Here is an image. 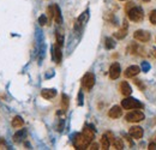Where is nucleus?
<instances>
[{
  "label": "nucleus",
  "instance_id": "29",
  "mask_svg": "<svg viewBox=\"0 0 156 150\" xmlns=\"http://www.w3.org/2000/svg\"><path fill=\"white\" fill-rule=\"evenodd\" d=\"M135 83H136L137 85H138V87H139V89H142V90H143V89H144V88H145V87H144V84H143V83H140V82H139V79H136V80H135Z\"/></svg>",
  "mask_w": 156,
  "mask_h": 150
},
{
  "label": "nucleus",
  "instance_id": "20",
  "mask_svg": "<svg viewBox=\"0 0 156 150\" xmlns=\"http://www.w3.org/2000/svg\"><path fill=\"white\" fill-rule=\"evenodd\" d=\"M105 46H106V48H107V49H113V48L115 47V43H114L113 38H106V42H105Z\"/></svg>",
  "mask_w": 156,
  "mask_h": 150
},
{
  "label": "nucleus",
  "instance_id": "26",
  "mask_svg": "<svg viewBox=\"0 0 156 150\" xmlns=\"http://www.w3.org/2000/svg\"><path fill=\"white\" fill-rule=\"evenodd\" d=\"M46 23H47V17H46L44 15L40 16L39 17V24L40 25H46Z\"/></svg>",
  "mask_w": 156,
  "mask_h": 150
},
{
  "label": "nucleus",
  "instance_id": "11",
  "mask_svg": "<svg viewBox=\"0 0 156 150\" xmlns=\"http://www.w3.org/2000/svg\"><path fill=\"white\" fill-rule=\"evenodd\" d=\"M53 59L57 64L61 62V59H62V53H61V47L59 45H55L53 47Z\"/></svg>",
  "mask_w": 156,
  "mask_h": 150
},
{
  "label": "nucleus",
  "instance_id": "12",
  "mask_svg": "<svg viewBox=\"0 0 156 150\" xmlns=\"http://www.w3.org/2000/svg\"><path fill=\"white\" fill-rule=\"evenodd\" d=\"M53 7V19L55 20L57 24H61L62 23V17H61V12L59 9L58 5H52Z\"/></svg>",
  "mask_w": 156,
  "mask_h": 150
},
{
  "label": "nucleus",
  "instance_id": "21",
  "mask_svg": "<svg viewBox=\"0 0 156 150\" xmlns=\"http://www.w3.org/2000/svg\"><path fill=\"white\" fill-rule=\"evenodd\" d=\"M62 101H61V105H62V111H66L67 107H69V96L67 95H62Z\"/></svg>",
  "mask_w": 156,
  "mask_h": 150
},
{
  "label": "nucleus",
  "instance_id": "2",
  "mask_svg": "<svg viewBox=\"0 0 156 150\" xmlns=\"http://www.w3.org/2000/svg\"><path fill=\"white\" fill-rule=\"evenodd\" d=\"M91 139L89 137H87L83 132L82 133H78L75 137V141H73V145L76 149H87L90 144Z\"/></svg>",
  "mask_w": 156,
  "mask_h": 150
},
{
  "label": "nucleus",
  "instance_id": "17",
  "mask_svg": "<svg viewBox=\"0 0 156 150\" xmlns=\"http://www.w3.org/2000/svg\"><path fill=\"white\" fill-rule=\"evenodd\" d=\"M25 136H27V131H25V130H20L18 132L15 133V136H13V141L18 143V142L23 141V139L25 138Z\"/></svg>",
  "mask_w": 156,
  "mask_h": 150
},
{
  "label": "nucleus",
  "instance_id": "19",
  "mask_svg": "<svg viewBox=\"0 0 156 150\" xmlns=\"http://www.w3.org/2000/svg\"><path fill=\"white\" fill-rule=\"evenodd\" d=\"M113 147L115 148V149H119V150H121V149H124V143H122V141L120 139V138H115V139H113Z\"/></svg>",
  "mask_w": 156,
  "mask_h": 150
},
{
  "label": "nucleus",
  "instance_id": "23",
  "mask_svg": "<svg viewBox=\"0 0 156 150\" xmlns=\"http://www.w3.org/2000/svg\"><path fill=\"white\" fill-rule=\"evenodd\" d=\"M55 35H57V45H59V46L61 47V46L64 45V38H62V35H61L59 31H57Z\"/></svg>",
  "mask_w": 156,
  "mask_h": 150
},
{
  "label": "nucleus",
  "instance_id": "27",
  "mask_svg": "<svg viewBox=\"0 0 156 150\" xmlns=\"http://www.w3.org/2000/svg\"><path fill=\"white\" fill-rule=\"evenodd\" d=\"M78 105L79 106L83 105V94H82V91H79V94H78Z\"/></svg>",
  "mask_w": 156,
  "mask_h": 150
},
{
  "label": "nucleus",
  "instance_id": "5",
  "mask_svg": "<svg viewBox=\"0 0 156 150\" xmlns=\"http://www.w3.org/2000/svg\"><path fill=\"white\" fill-rule=\"evenodd\" d=\"M125 118H126V120L129 123H139V121L144 120L145 115L140 112V111H132V112L127 113Z\"/></svg>",
  "mask_w": 156,
  "mask_h": 150
},
{
  "label": "nucleus",
  "instance_id": "9",
  "mask_svg": "<svg viewBox=\"0 0 156 150\" xmlns=\"http://www.w3.org/2000/svg\"><path fill=\"white\" fill-rule=\"evenodd\" d=\"M129 133H130L131 137H133V138H136V139H140V138L143 137V134H144V131H143V129L139 127V126H132V127L130 129Z\"/></svg>",
  "mask_w": 156,
  "mask_h": 150
},
{
  "label": "nucleus",
  "instance_id": "4",
  "mask_svg": "<svg viewBox=\"0 0 156 150\" xmlns=\"http://www.w3.org/2000/svg\"><path fill=\"white\" fill-rule=\"evenodd\" d=\"M82 85L85 90L90 91L93 89V87L95 85V76H94V73H91V72L85 73L84 77L82 78Z\"/></svg>",
  "mask_w": 156,
  "mask_h": 150
},
{
  "label": "nucleus",
  "instance_id": "1",
  "mask_svg": "<svg viewBox=\"0 0 156 150\" xmlns=\"http://www.w3.org/2000/svg\"><path fill=\"white\" fill-rule=\"evenodd\" d=\"M127 12V17L130 20H132V22H135V23H140L143 18H144V13H143V10H142V7H139V6H132L130 10H127L126 11Z\"/></svg>",
  "mask_w": 156,
  "mask_h": 150
},
{
  "label": "nucleus",
  "instance_id": "28",
  "mask_svg": "<svg viewBox=\"0 0 156 150\" xmlns=\"http://www.w3.org/2000/svg\"><path fill=\"white\" fill-rule=\"evenodd\" d=\"M89 149H90V150H98V143L89 144Z\"/></svg>",
  "mask_w": 156,
  "mask_h": 150
},
{
  "label": "nucleus",
  "instance_id": "18",
  "mask_svg": "<svg viewBox=\"0 0 156 150\" xmlns=\"http://www.w3.org/2000/svg\"><path fill=\"white\" fill-rule=\"evenodd\" d=\"M12 127H15V129H20V127H22L23 126V124H24V121H23V119L20 118V116H15L13 119H12Z\"/></svg>",
  "mask_w": 156,
  "mask_h": 150
},
{
  "label": "nucleus",
  "instance_id": "24",
  "mask_svg": "<svg viewBox=\"0 0 156 150\" xmlns=\"http://www.w3.org/2000/svg\"><path fill=\"white\" fill-rule=\"evenodd\" d=\"M87 19H88V11H87V12H84V13H83V15H82V16L78 18L77 23L79 24V25H80V24H83V23H84Z\"/></svg>",
  "mask_w": 156,
  "mask_h": 150
},
{
  "label": "nucleus",
  "instance_id": "31",
  "mask_svg": "<svg viewBox=\"0 0 156 150\" xmlns=\"http://www.w3.org/2000/svg\"><path fill=\"white\" fill-rule=\"evenodd\" d=\"M153 54H154V56L156 58V47L155 48H153Z\"/></svg>",
  "mask_w": 156,
  "mask_h": 150
},
{
  "label": "nucleus",
  "instance_id": "22",
  "mask_svg": "<svg viewBox=\"0 0 156 150\" xmlns=\"http://www.w3.org/2000/svg\"><path fill=\"white\" fill-rule=\"evenodd\" d=\"M149 19H150V23L156 25V10H153L149 15Z\"/></svg>",
  "mask_w": 156,
  "mask_h": 150
},
{
  "label": "nucleus",
  "instance_id": "33",
  "mask_svg": "<svg viewBox=\"0 0 156 150\" xmlns=\"http://www.w3.org/2000/svg\"><path fill=\"white\" fill-rule=\"evenodd\" d=\"M121 1H122V0H121Z\"/></svg>",
  "mask_w": 156,
  "mask_h": 150
},
{
  "label": "nucleus",
  "instance_id": "10",
  "mask_svg": "<svg viewBox=\"0 0 156 150\" xmlns=\"http://www.w3.org/2000/svg\"><path fill=\"white\" fill-rule=\"evenodd\" d=\"M121 114H122L121 107H119V106H113V107L109 109V112H108V116L112 118V119H118V118L121 116Z\"/></svg>",
  "mask_w": 156,
  "mask_h": 150
},
{
  "label": "nucleus",
  "instance_id": "3",
  "mask_svg": "<svg viewBox=\"0 0 156 150\" xmlns=\"http://www.w3.org/2000/svg\"><path fill=\"white\" fill-rule=\"evenodd\" d=\"M121 107L124 109H137V108H142L143 105L133 97H127L121 101Z\"/></svg>",
  "mask_w": 156,
  "mask_h": 150
},
{
  "label": "nucleus",
  "instance_id": "16",
  "mask_svg": "<svg viewBox=\"0 0 156 150\" xmlns=\"http://www.w3.org/2000/svg\"><path fill=\"white\" fill-rule=\"evenodd\" d=\"M127 35V23L126 22H124V27L120 29V30H118L117 33L114 34V36L119 40H121V38H124L125 36Z\"/></svg>",
  "mask_w": 156,
  "mask_h": 150
},
{
  "label": "nucleus",
  "instance_id": "15",
  "mask_svg": "<svg viewBox=\"0 0 156 150\" xmlns=\"http://www.w3.org/2000/svg\"><path fill=\"white\" fill-rule=\"evenodd\" d=\"M111 139H109V137H108V134L106 133V134H103L102 137H101V148L103 150H107L109 149V145H111Z\"/></svg>",
  "mask_w": 156,
  "mask_h": 150
},
{
  "label": "nucleus",
  "instance_id": "14",
  "mask_svg": "<svg viewBox=\"0 0 156 150\" xmlns=\"http://www.w3.org/2000/svg\"><path fill=\"white\" fill-rule=\"evenodd\" d=\"M55 95H57V90H54V89H42V91H41V96L46 100H51Z\"/></svg>",
  "mask_w": 156,
  "mask_h": 150
},
{
  "label": "nucleus",
  "instance_id": "6",
  "mask_svg": "<svg viewBox=\"0 0 156 150\" xmlns=\"http://www.w3.org/2000/svg\"><path fill=\"white\" fill-rule=\"evenodd\" d=\"M133 38L139 42H148L150 40V34L145 30H137L133 34Z\"/></svg>",
  "mask_w": 156,
  "mask_h": 150
},
{
  "label": "nucleus",
  "instance_id": "13",
  "mask_svg": "<svg viewBox=\"0 0 156 150\" xmlns=\"http://www.w3.org/2000/svg\"><path fill=\"white\" fill-rule=\"evenodd\" d=\"M120 93L124 96H130L132 94V89L127 82H121L120 83Z\"/></svg>",
  "mask_w": 156,
  "mask_h": 150
},
{
  "label": "nucleus",
  "instance_id": "7",
  "mask_svg": "<svg viewBox=\"0 0 156 150\" xmlns=\"http://www.w3.org/2000/svg\"><path fill=\"white\" fill-rule=\"evenodd\" d=\"M120 72H121V69H120V65L118 62H113L109 67V77L112 79H117L120 76Z\"/></svg>",
  "mask_w": 156,
  "mask_h": 150
},
{
  "label": "nucleus",
  "instance_id": "32",
  "mask_svg": "<svg viewBox=\"0 0 156 150\" xmlns=\"http://www.w3.org/2000/svg\"><path fill=\"white\" fill-rule=\"evenodd\" d=\"M143 1H150V0H143Z\"/></svg>",
  "mask_w": 156,
  "mask_h": 150
},
{
  "label": "nucleus",
  "instance_id": "8",
  "mask_svg": "<svg viewBox=\"0 0 156 150\" xmlns=\"http://www.w3.org/2000/svg\"><path fill=\"white\" fill-rule=\"evenodd\" d=\"M140 72V67H138L136 65H132V66H129L126 70H125V77H127V78H132V77H135L137 76L138 73Z\"/></svg>",
  "mask_w": 156,
  "mask_h": 150
},
{
  "label": "nucleus",
  "instance_id": "30",
  "mask_svg": "<svg viewBox=\"0 0 156 150\" xmlns=\"http://www.w3.org/2000/svg\"><path fill=\"white\" fill-rule=\"evenodd\" d=\"M148 149H153V150H155L156 149V143L155 142H154V141H153V142H151V143H150V144H149V148H148Z\"/></svg>",
  "mask_w": 156,
  "mask_h": 150
},
{
  "label": "nucleus",
  "instance_id": "25",
  "mask_svg": "<svg viewBox=\"0 0 156 150\" xmlns=\"http://www.w3.org/2000/svg\"><path fill=\"white\" fill-rule=\"evenodd\" d=\"M150 70V65H149V62H147V61H143L142 62V71H144V72H148Z\"/></svg>",
  "mask_w": 156,
  "mask_h": 150
}]
</instances>
